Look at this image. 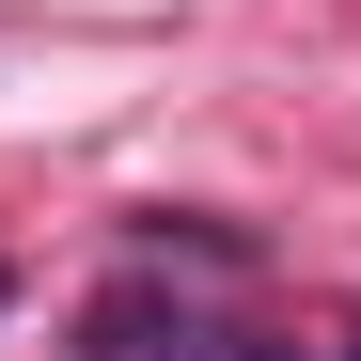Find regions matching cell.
<instances>
[{
    "instance_id": "cell-1",
    "label": "cell",
    "mask_w": 361,
    "mask_h": 361,
    "mask_svg": "<svg viewBox=\"0 0 361 361\" xmlns=\"http://www.w3.org/2000/svg\"><path fill=\"white\" fill-rule=\"evenodd\" d=\"M345 361H361V345H345Z\"/></svg>"
}]
</instances>
